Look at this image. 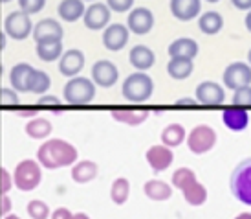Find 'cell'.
I'll list each match as a JSON object with an SVG mask.
<instances>
[{"label":"cell","mask_w":251,"mask_h":219,"mask_svg":"<svg viewBox=\"0 0 251 219\" xmlns=\"http://www.w3.org/2000/svg\"><path fill=\"white\" fill-rule=\"evenodd\" d=\"M77 148L63 138L44 140L37 149V162L44 170H61L77 162Z\"/></svg>","instance_id":"6da1fadb"},{"label":"cell","mask_w":251,"mask_h":219,"mask_svg":"<svg viewBox=\"0 0 251 219\" xmlns=\"http://www.w3.org/2000/svg\"><path fill=\"white\" fill-rule=\"evenodd\" d=\"M173 186H176L178 190H181L183 193V199L187 201L191 206H202L205 201H207V190L205 186L198 183L196 179V173L189 168H180L173 173V179H171Z\"/></svg>","instance_id":"7a4b0ae2"},{"label":"cell","mask_w":251,"mask_h":219,"mask_svg":"<svg viewBox=\"0 0 251 219\" xmlns=\"http://www.w3.org/2000/svg\"><path fill=\"white\" fill-rule=\"evenodd\" d=\"M154 92V81L147 72H134L123 81L121 94L130 103H145Z\"/></svg>","instance_id":"3957f363"},{"label":"cell","mask_w":251,"mask_h":219,"mask_svg":"<svg viewBox=\"0 0 251 219\" xmlns=\"http://www.w3.org/2000/svg\"><path fill=\"white\" fill-rule=\"evenodd\" d=\"M64 101L70 105H88L96 98V85L88 78H70V81L63 89Z\"/></svg>","instance_id":"277c9868"},{"label":"cell","mask_w":251,"mask_h":219,"mask_svg":"<svg viewBox=\"0 0 251 219\" xmlns=\"http://www.w3.org/2000/svg\"><path fill=\"white\" fill-rule=\"evenodd\" d=\"M42 181V170L41 164L37 160L26 158L15 166L13 173V186L21 191H33L39 188Z\"/></svg>","instance_id":"5b68a950"},{"label":"cell","mask_w":251,"mask_h":219,"mask_svg":"<svg viewBox=\"0 0 251 219\" xmlns=\"http://www.w3.org/2000/svg\"><path fill=\"white\" fill-rule=\"evenodd\" d=\"M231 193L242 205L251 206V156L246 158L233 170L229 179Z\"/></svg>","instance_id":"8992f818"},{"label":"cell","mask_w":251,"mask_h":219,"mask_svg":"<svg viewBox=\"0 0 251 219\" xmlns=\"http://www.w3.org/2000/svg\"><path fill=\"white\" fill-rule=\"evenodd\" d=\"M216 140H218L216 131L205 124H200L195 129H191V133L185 138L189 151L195 155H205L207 151H211L216 146Z\"/></svg>","instance_id":"52a82bcc"},{"label":"cell","mask_w":251,"mask_h":219,"mask_svg":"<svg viewBox=\"0 0 251 219\" xmlns=\"http://www.w3.org/2000/svg\"><path fill=\"white\" fill-rule=\"evenodd\" d=\"M4 31L13 41H24V39H28L31 35V31H33V24H31L29 15H26L21 9L19 11H11L6 17V21H4Z\"/></svg>","instance_id":"ba28073f"},{"label":"cell","mask_w":251,"mask_h":219,"mask_svg":"<svg viewBox=\"0 0 251 219\" xmlns=\"http://www.w3.org/2000/svg\"><path fill=\"white\" fill-rule=\"evenodd\" d=\"M31 35L35 39V43H59L63 41L64 30L61 26V22L55 19H42L33 26Z\"/></svg>","instance_id":"9c48e42d"},{"label":"cell","mask_w":251,"mask_h":219,"mask_svg":"<svg viewBox=\"0 0 251 219\" xmlns=\"http://www.w3.org/2000/svg\"><path fill=\"white\" fill-rule=\"evenodd\" d=\"M224 85L231 89V91H237L240 87L251 85V66L248 63L237 61V63H231L226 70H224Z\"/></svg>","instance_id":"30bf717a"},{"label":"cell","mask_w":251,"mask_h":219,"mask_svg":"<svg viewBox=\"0 0 251 219\" xmlns=\"http://www.w3.org/2000/svg\"><path fill=\"white\" fill-rule=\"evenodd\" d=\"M119 79V70L118 66L108 61V59H99L92 66V81L94 85H99L103 89H110L118 83Z\"/></svg>","instance_id":"8fae6325"},{"label":"cell","mask_w":251,"mask_h":219,"mask_svg":"<svg viewBox=\"0 0 251 219\" xmlns=\"http://www.w3.org/2000/svg\"><path fill=\"white\" fill-rule=\"evenodd\" d=\"M196 103L205 107H220L226 101V92L216 81H203L195 91Z\"/></svg>","instance_id":"7c38bea8"},{"label":"cell","mask_w":251,"mask_h":219,"mask_svg":"<svg viewBox=\"0 0 251 219\" xmlns=\"http://www.w3.org/2000/svg\"><path fill=\"white\" fill-rule=\"evenodd\" d=\"M126 28L134 35H147L154 28V13L147 7H134L126 17Z\"/></svg>","instance_id":"4fadbf2b"},{"label":"cell","mask_w":251,"mask_h":219,"mask_svg":"<svg viewBox=\"0 0 251 219\" xmlns=\"http://www.w3.org/2000/svg\"><path fill=\"white\" fill-rule=\"evenodd\" d=\"M83 21L84 26L92 31H99V30L106 28L110 22V7L106 4H101V2H94L92 6L84 9Z\"/></svg>","instance_id":"5bb4252c"},{"label":"cell","mask_w":251,"mask_h":219,"mask_svg":"<svg viewBox=\"0 0 251 219\" xmlns=\"http://www.w3.org/2000/svg\"><path fill=\"white\" fill-rule=\"evenodd\" d=\"M130 31L125 24H108L103 31V46L108 52H121L128 44Z\"/></svg>","instance_id":"9a60e30c"},{"label":"cell","mask_w":251,"mask_h":219,"mask_svg":"<svg viewBox=\"0 0 251 219\" xmlns=\"http://www.w3.org/2000/svg\"><path fill=\"white\" fill-rule=\"evenodd\" d=\"M145 158L149 166L152 168V171L160 173V171H165L171 168V164L175 160V155H173L171 148L163 146V144H158V146H152V148L147 149Z\"/></svg>","instance_id":"2e32d148"},{"label":"cell","mask_w":251,"mask_h":219,"mask_svg":"<svg viewBox=\"0 0 251 219\" xmlns=\"http://www.w3.org/2000/svg\"><path fill=\"white\" fill-rule=\"evenodd\" d=\"M84 68V54L81 50L72 48L63 52L59 59V72L64 78H75L79 72Z\"/></svg>","instance_id":"e0dca14e"},{"label":"cell","mask_w":251,"mask_h":219,"mask_svg":"<svg viewBox=\"0 0 251 219\" xmlns=\"http://www.w3.org/2000/svg\"><path fill=\"white\" fill-rule=\"evenodd\" d=\"M171 13L176 21L189 22L196 19L202 11V0H171Z\"/></svg>","instance_id":"ac0fdd59"},{"label":"cell","mask_w":251,"mask_h":219,"mask_svg":"<svg viewBox=\"0 0 251 219\" xmlns=\"http://www.w3.org/2000/svg\"><path fill=\"white\" fill-rule=\"evenodd\" d=\"M35 68L29 63H17L9 72V83L17 92H29V83Z\"/></svg>","instance_id":"d6986e66"},{"label":"cell","mask_w":251,"mask_h":219,"mask_svg":"<svg viewBox=\"0 0 251 219\" xmlns=\"http://www.w3.org/2000/svg\"><path fill=\"white\" fill-rule=\"evenodd\" d=\"M128 61L138 72H147L149 68H152L156 63V56L154 52L145 44H136L132 46L130 54H128Z\"/></svg>","instance_id":"ffe728a7"},{"label":"cell","mask_w":251,"mask_h":219,"mask_svg":"<svg viewBox=\"0 0 251 219\" xmlns=\"http://www.w3.org/2000/svg\"><path fill=\"white\" fill-rule=\"evenodd\" d=\"M222 122L229 131H244L250 125V113L242 107L233 105L229 109H224Z\"/></svg>","instance_id":"44dd1931"},{"label":"cell","mask_w":251,"mask_h":219,"mask_svg":"<svg viewBox=\"0 0 251 219\" xmlns=\"http://www.w3.org/2000/svg\"><path fill=\"white\" fill-rule=\"evenodd\" d=\"M169 56L171 57H185V59H195L200 52V46L195 39L191 37H180L169 44Z\"/></svg>","instance_id":"7402d4cb"},{"label":"cell","mask_w":251,"mask_h":219,"mask_svg":"<svg viewBox=\"0 0 251 219\" xmlns=\"http://www.w3.org/2000/svg\"><path fill=\"white\" fill-rule=\"evenodd\" d=\"M84 9L86 7L83 0H61L57 6V13L64 22H75L84 15Z\"/></svg>","instance_id":"603a6c76"},{"label":"cell","mask_w":251,"mask_h":219,"mask_svg":"<svg viewBox=\"0 0 251 219\" xmlns=\"http://www.w3.org/2000/svg\"><path fill=\"white\" fill-rule=\"evenodd\" d=\"M98 171H99V168L94 160H81V162H75L72 166L70 175H72V179H74V183L86 184L98 177Z\"/></svg>","instance_id":"cb8c5ba5"},{"label":"cell","mask_w":251,"mask_h":219,"mask_svg":"<svg viewBox=\"0 0 251 219\" xmlns=\"http://www.w3.org/2000/svg\"><path fill=\"white\" fill-rule=\"evenodd\" d=\"M195 70L193 59H185V57H171L167 64V74L176 81H183L187 79Z\"/></svg>","instance_id":"d4e9b609"},{"label":"cell","mask_w":251,"mask_h":219,"mask_svg":"<svg viewBox=\"0 0 251 219\" xmlns=\"http://www.w3.org/2000/svg\"><path fill=\"white\" fill-rule=\"evenodd\" d=\"M110 114L114 120L121 122L125 125H132V127L143 124L149 118V111H143V109H114L110 111Z\"/></svg>","instance_id":"484cf974"},{"label":"cell","mask_w":251,"mask_h":219,"mask_svg":"<svg viewBox=\"0 0 251 219\" xmlns=\"http://www.w3.org/2000/svg\"><path fill=\"white\" fill-rule=\"evenodd\" d=\"M143 193L151 201H167L173 195V186L158 179H151L143 184Z\"/></svg>","instance_id":"4316f807"},{"label":"cell","mask_w":251,"mask_h":219,"mask_svg":"<svg viewBox=\"0 0 251 219\" xmlns=\"http://www.w3.org/2000/svg\"><path fill=\"white\" fill-rule=\"evenodd\" d=\"M53 131V125H51V122L48 118H31V120L24 125V133L28 134L29 138H33V140H44V138H48L50 134Z\"/></svg>","instance_id":"83f0119b"},{"label":"cell","mask_w":251,"mask_h":219,"mask_svg":"<svg viewBox=\"0 0 251 219\" xmlns=\"http://www.w3.org/2000/svg\"><path fill=\"white\" fill-rule=\"evenodd\" d=\"M198 28L205 35H216L224 28V17L216 11H205L198 19Z\"/></svg>","instance_id":"f1b7e54d"},{"label":"cell","mask_w":251,"mask_h":219,"mask_svg":"<svg viewBox=\"0 0 251 219\" xmlns=\"http://www.w3.org/2000/svg\"><path fill=\"white\" fill-rule=\"evenodd\" d=\"M187 138V133L181 124H169L167 127L161 131V144L167 148H178Z\"/></svg>","instance_id":"f546056e"},{"label":"cell","mask_w":251,"mask_h":219,"mask_svg":"<svg viewBox=\"0 0 251 219\" xmlns=\"http://www.w3.org/2000/svg\"><path fill=\"white\" fill-rule=\"evenodd\" d=\"M35 52H37V57L44 61V63H53L57 59H61L63 56V41H59V43H39L35 46Z\"/></svg>","instance_id":"4dcf8cb0"},{"label":"cell","mask_w":251,"mask_h":219,"mask_svg":"<svg viewBox=\"0 0 251 219\" xmlns=\"http://www.w3.org/2000/svg\"><path fill=\"white\" fill-rule=\"evenodd\" d=\"M128 195H130V183L125 177H118L110 186V199L114 205H125L128 201Z\"/></svg>","instance_id":"1f68e13d"},{"label":"cell","mask_w":251,"mask_h":219,"mask_svg":"<svg viewBox=\"0 0 251 219\" xmlns=\"http://www.w3.org/2000/svg\"><path fill=\"white\" fill-rule=\"evenodd\" d=\"M50 87H51V78L44 70H37L35 68L31 83H29V92L42 96V94H46L50 91Z\"/></svg>","instance_id":"d6a6232c"},{"label":"cell","mask_w":251,"mask_h":219,"mask_svg":"<svg viewBox=\"0 0 251 219\" xmlns=\"http://www.w3.org/2000/svg\"><path fill=\"white\" fill-rule=\"evenodd\" d=\"M26 212L31 219H50V206L41 201V199H33V201H29L28 206H26Z\"/></svg>","instance_id":"836d02e7"},{"label":"cell","mask_w":251,"mask_h":219,"mask_svg":"<svg viewBox=\"0 0 251 219\" xmlns=\"http://www.w3.org/2000/svg\"><path fill=\"white\" fill-rule=\"evenodd\" d=\"M233 105L235 107H242V109H250L251 107V85H246V87H240L237 91H233Z\"/></svg>","instance_id":"e575fe53"},{"label":"cell","mask_w":251,"mask_h":219,"mask_svg":"<svg viewBox=\"0 0 251 219\" xmlns=\"http://www.w3.org/2000/svg\"><path fill=\"white\" fill-rule=\"evenodd\" d=\"M44 6H46V0H19L21 11H24V13L29 15V17L39 13Z\"/></svg>","instance_id":"d590c367"},{"label":"cell","mask_w":251,"mask_h":219,"mask_svg":"<svg viewBox=\"0 0 251 219\" xmlns=\"http://www.w3.org/2000/svg\"><path fill=\"white\" fill-rule=\"evenodd\" d=\"M0 103L7 107H15L19 105V94L13 89H2L0 91Z\"/></svg>","instance_id":"8d00e7d4"},{"label":"cell","mask_w":251,"mask_h":219,"mask_svg":"<svg viewBox=\"0 0 251 219\" xmlns=\"http://www.w3.org/2000/svg\"><path fill=\"white\" fill-rule=\"evenodd\" d=\"M106 6L110 7V11L125 13V11H128V9H132L134 0H106Z\"/></svg>","instance_id":"74e56055"},{"label":"cell","mask_w":251,"mask_h":219,"mask_svg":"<svg viewBox=\"0 0 251 219\" xmlns=\"http://www.w3.org/2000/svg\"><path fill=\"white\" fill-rule=\"evenodd\" d=\"M11 188H13V175L6 168H0V193L6 195Z\"/></svg>","instance_id":"f35d334b"},{"label":"cell","mask_w":251,"mask_h":219,"mask_svg":"<svg viewBox=\"0 0 251 219\" xmlns=\"http://www.w3.org/2000/svg\"><path fill=\"white\" fill-rule=\"evenodd\" d=\"M72 218H74V214L66 206H59V208H55L53 212L50 214V219H72Z\"/></svg>","instance_id":"ab89813d"},{"label":"cell","mask_w":251,"mask_h":219,"mask_svg":"<svg viewBox=\"0 0 251 219\" xmlns=\"http://www.w3.org/2000/svg\"><path fill=\"white\" fill-rule=\"evenodd\" d=\"M39 105H51V107H61V99L57 96H51V94H42L39 98Z\"/></svg>","instance_id":"60d3db41"},{"label":"cell","mask_w":251,"mask_h":219,"mask_svg":"<svg viewBox=\"0 0 251 219\" xmlns=\"http://www.w3.org/2000/svg\"><path fill=\"white\" fill-rule=\"evenodd\" d=\"M231 4L240 11H250L251 9V0H231Z\"/></svg>","instance_id":"b9f144b4"},{"label":"cell","mask_w":251,"mask_h":219,"mask_svg":"<svg viewBox=\"0 0 251 219\" xmlns=\"http://www.w3.org/2000/svg\"><path fill=\"white\" fill-rule=\"evenodd\" d=\"M2 205H0V216H4V214H9L11 210V199L7 197V195H2Z\"/></svg>","instance_id":"7bdbcfd3"},{"label":"cell","mask_w":251,"mask_h":219,"mask_svg":"<svg viewBox=\"0 0 251 219\" xmlns=\"http://www.w3.org/2000/svg\"><path fill=\"white\" fill-rule=\"evenodd\" d=\"M17 113V116H22V118H35L37 116V113L39 111H35V109H22V111H15Z\"/></svg>","instance_id":"ee69618b"},{"label":"cell","mask_w":251,"mask_h":219,"mask_svg":"<svg viewBox=\"0 0 251 219\" xmlns=\"http://www.w3.org/2000/svg\"><path fill=\"white\" fill-rule=\"evenodd\" d=\"M176 105H189V107H193V105H196V99H191V98L180 99V101H176Z\"/></svg>","instance_id":"f6af8a7d"},{"label":"cell","mask_w":251,"mask_h":219,"mask_svg":"<svg viewBox=\"0 0 251 219\" xmlns=\"http://www.w3.org/2000/svg\"><path fill=\"white\" fill-rule=\"evenodd\" d=\"M244 22H246V28H248V31H250V33H251V9H250V11H248V15H246Z\"/></svg>","instance_id":"bcb514c9"},{"label":"cell","mask_w":251,"mask_h":219,"mask_svg":"<svg viewBox=\"0 0 251 219\" xmlns=\"http://www.w3.org/2000/svg\"><path fill=\"white\" fill-rule=\"evenodd\" d=\"M72 219H90V218H88V214L77 212V214H74V218H72Z\"/></svg>","instance_id":"7dc6e473"},{"label":"cell","mask_w":251,"mask_h":219,"mask_svg":"<svg viewBox=\"0 0 251 219\" xmlns=\"http://www.w3.org/2000/svg\"><path fill=\"white\" fill-rule=\"evenodd\" d=\"M235 219H251V214L250 212H242V214H238Z\"/></svg>","instance_id":"c3c4849f"},{"label":"cell","mask_w":251,"mask_h":219,"mask_svg":"<svg viewBox=\"0 0 251 219\" xmlns=\"http://www.w3.org/2000/svg\"><path fill=\"white\" fill-rule=\"evenodd\" d=\"M4 219H21L19 216H15V214H11V216H6Z\"/></svg>","instance_id":"681fc988"},{"label":"cell","mask_w":251,"mask_h":219,"mask_svg":"<svg viewBox=\"0 0 251 219\" xmlns=\"http://www.w3.org/2000/svg\"><path fill=\"white\" fill-rule=\"evenodd\" d=\"M248 61H250V66H251V48H250V52H248Z\"/></svg>","instance_id":"f907efd6"},{"label":"cell","mask_w":251,"mask_h":219,"mask_svg":"<svg viewBox=\"0 0 251 219\" xmlns=\"http://www.w3.org/2000/svg\"><path fill=\"white\" fill-rule=\"evenodd\" d=\"M205 2H211V4H215V2H218V0H205Z\"/></svg>","instance_id":"816d5d0a"},{"label":"cell","mask_w":251,"mask_h":219,"mask_svg":"<svg viewBox=\"0 0 251 219\" xmlns=\"http://www.w3.org/2000/svg\"><path fill=\"white\" fill-rule=\"evenodd\" d=\"M0 2H11V0H0Z\"/></svg>","instance_id":"f5cc1de1"},{"label":"cell","mask_w":251,"mask_h":219,"mask_svg":"<svg viewBox=\"0 0 251 219\" xmlns=\"http://www.w3.org/2000/svg\"><path fill=\"white\" fill-rule=\"evenodd\" d=\"M83 2H84V0H83ZM88 2H96V0H88Z\"/></svg>","instance_id":"db71d44e"}]
</instances>
